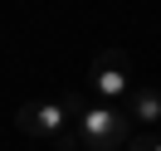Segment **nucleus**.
<instances>
[{
    "label": "nucleus",
    "instance_id": "1",
    "mask_svg": "<svg viewBox=\"0 0 161 151\" xmlns=\"http://www.w3.org/2000/svg\"><path fill=\"white\" fill-rule=\"evenodd\" d=\"M69 112L78 122V141L93 151H122L132 141V112H117L112 102H83L78 93H69Z\"/></svg>",
    "mask_w": 161,
    "mask_h": 151
},
{
    "label": "nucleus",
    "instance_id": "3",
    "mask_svg": "<svg viewBox=\"0 0 161 151\" xmlns=\"http://www.w3.org/2000/svg\"><path fill=\"white\" fill-rule=\"evenodd\" d=\"M88 78H93V93H98L103 102H127L132 98V59L122 49H103V54H93V68H88Z\"/></svg>",
    "mask_w": 161,
    "mask_h": 151
},
{
    "label": "nucleus",
    "instance_id": "2",
    "mask_svg": "<svg viewBox=\"0 0 161 151\" xmlns=\"http://www.w3.org/2000/svg\"><path fill=\"white\" fill-rule=\"evenodd\" d=\"M69 102H20L15 107V127L25 132V137H44V141H54V151H78L83 141L69 132Z\"/></svg>",
    "mask_w": 161,
    "mask_h": 151
},
{
    "label": "nucleus",
    "instance_id": "5",
    "mask_svg": "<svg viewBox=\"0 0 161 151\" xmlns=\"http://www.w3.org/2000/svg\"><path fill=\"white\" fill-rule=\"evenodd\" d=\"M122 151H161V137H132Z\"/></svg>",
    "mask_w": 161,
    "mask_h": 151
},
{
    "label": "nucleus",
    "instance_id": "4",
    "mask_svg": "<svg viewBox=\"0 0 161 151\" xmlns=\"http://www.w3.org/2000/svg\"><path fill=\"white\" fill-rule=\"evenodd\" d=\"M127 112L137 122H151V127H161V88H151V83H137L127 98Z\"/></svg>",
    "mask_w": 161,
    "mask_h": 151
}]
</instances>
